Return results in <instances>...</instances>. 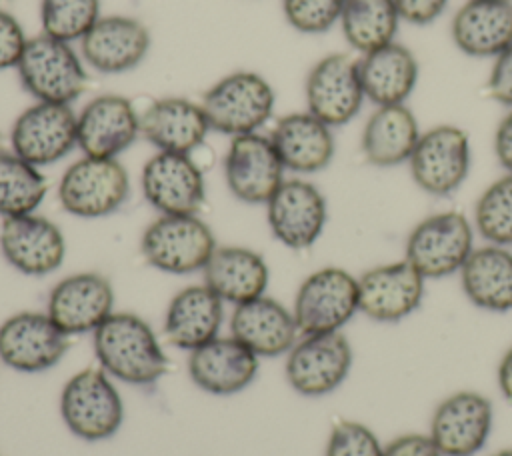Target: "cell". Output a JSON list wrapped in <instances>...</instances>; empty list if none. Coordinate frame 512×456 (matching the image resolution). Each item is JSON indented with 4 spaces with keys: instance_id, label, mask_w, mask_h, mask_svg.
<instances>
[{
    "instance_id": "25",
    "label": "cell",
    "mask_w": 512,
    "mask_h": 456,
    "mask_svg": "<svg viewBox=\"0 0 512 456\" xmlns=\"http://www.w3.org/2000/svg\"><path fill=\"white\" fill-rule=\"evenodd\" d=\"M230 336L242 342L258 358H276L288 354L300 338V330L292 310L262 294L234 306L230 316Z\"/></svg>"
},
{
    "instance_id": "39",
    "label": "cell",
    "mask_w": 512,
    "mask_h": 456,
    "mask_svg": "<svg viewBox=\"0 0 512 456\" xmlns=\"http://www.w3.org/2000/svg\"><path fill=\"white\" fill-rule=\"evenodd\" d=\"M28 38L30 36L24 32L20 20L12 12L0 8V72L10 68L16 70Z\"/></svg>"
},
{
    "instance_id": "5",
    "label": "cell",
    "mask_w": 512,
    "mask_h": 456,
    "mask_svg": "<svg viewBox=\"0 0 512 456\" xmlns=\"http://www.w3.org/2000/svg\"><path fill=\"white\" fill-rule=\"evenodd\" d=\"M60 416L80 440L112 438L124 422V400L102 368H84L70 376L60 392Z\"/></svg>"
},
{
    "instance_id": "37",
    "label": "cell",
    "mask_w": 512,
    "mask_h": 456,
    "mask_svg": "<svg viewBox=\"0 0 512 456\" xmlns=\"http://www.w3.org/2000/svg\"><path fill=\"white\" fill-rule=\"evenodd\" d=\"M346 0H282L286 22L300 34H324L336 22Z\"/></svg>"
},
{
    "instance_id": "36",
    "label": "cell",
    "mask_w": 512,
    "mask_h": 456,
    "mask_svg": "<svg viewBox=\"0 0 512 456\" xmlns=\"http://www.w3.org/2000/svg\"><path fill=\"white\" fill-rule=\"evenodd\" d=\"M100 16V0H40L42 34L62 42H80Z\"/></svg>"
},
{
    "instance_id": "7",
    "label": "cell",
    "mask_w": 512,
    "mask_h": 456,
    "mask_svg": "<svg viewBox=\"0 0 512 456\" xmlns=\"http://www.w3.org/2000/svg\"><path fill=\"white\" fill-rule=\"evenodd\" d=\"M474 250V228L456 212H436L420 220L406 238L404 260L426 280H438L462 270Z\"/></svg>"
},
{
    "instance_id": "27",
    "label": "cell",
    "mask_w": 512,
    "mask_h": 456,
    "mask_svg": "<svg viewBox=\"0 0 512 456\" xmlns=\"http://www.w3.org/2000/svg\"><path fill=\"white\" fill-rule=\"evenodd\" d=\"M268 138L272 140L284 168L296 174H314L324 170L336 152L332 128L308 110L280 116Z\"/></svg>"
},
{
    "instance_id": "16",
    "label": "cell",
    "mask_w": 512,
    "mask_h": 456,
    "mask_svg": "<svg viewBox=\"0 0 512 456\" xmlns=\"http://www.w3.org/2000/svg\"><path fill=\"white\" fill-rule=\"evenodd\" d=\"M492 426L490 398L476 390H458L432 412L428 436L442 456H474L488 442Z\"/></svg>"
},
{
    "instance_id": "21",
    "label": "cell",
    "mask_w": 512,
    "mask_h": 456,
    "mask_svg": "<svg viewBox=\"0 0 512 456\" xmlns=\"http://www.w3.org/2000/svg\"><path fill=\"white\" fill-rule=\"evenodd\" d=\"M78 44L88 68L100 74H124L144 62L152 48V36L138 18L106 14Z\"/></svg>"
},
{
    "instance_id": "45",
    "label": "cell",
    "mask_w": 512,
    "mask_h": 456,
    "mask_svg": "<svg viewBox=\"0 0 512 456\" xmlns=\"http://www.w3.org/2000/svg\"><path fill=\"white\" fill-rule=\"evenodd\" d=\"M492 456H512V448H504V450H500V452H496Z\"/></svg>"
},
{
    "instance_id": "34",
    "label": "cell",
    "mask_w": 512,
    "mask_h": 456,
    "mask_svg": "<svg viewBox=\"0 0 512 456\" xmlns=\"http://www.w3.org/2000/svg\"><path fill=\"white\" fill-rule=\"evenodd\" d=\"M48 192L46 176L12 150H0V216L14 218L40 208Z\"/></svg>"
},
{
    "instance_id": "14",
    "label": "cell",
    "mask_w": 512,
    "mask_h": 456,
    "mask_svg": "<svg viewBox=\"0 0 512 456\" xmlns=\"http://www.w3.org/2000/svg\"><path fill=\"white\" fill-rule=\"evenodd\" d=\"M304 96L306 110L330 128L348 124L360 112L366 98L358 60L344 52L320 58L306 76Z\"/></svg>"
},
{
    "instance_id": "18",
    "label": "cell",
    "mask_w": 512,
    "mask_h": 456,
    "mask_svg": "<svg viewBox=\"0 0 512 456\" xmlns=\"http://www.w3.org/2000/svg\"><path fill=\"white\" fill-rule=\"evenodd\" d=\"M0 252L16 272L24 276H48L66 258V238L56 222L32 212L2 220Z\"/></svg>"
},
{
    "instance_id": "41",
    "label": "cell",
    "mask_w": 512,
    "mask_h": 456,
    "mask_svg": "<svg viewBox=\"0 0 512 456\" xmlns=\"http://www.w3.org/2000/svg\"><path fill=\"white\" fill-rule=\"evenodd\" d=\"M400 20L410 24H430L434 22L446 8L448 0H394Z\"/></svg>"
},
{
    "instance_id": "26",
    "label": "cell",
    "mask_w": 512,
    "mask_h": 456,
    "mask_svg": "<svg viewBox=\"0 0 512 456\" xmlns=\"http://www.w3.org/2000/svg\"><path fill=\"white\" fill-rule=\"evenodd\" d=\"M224 302L204 282L178 290L166 306L164 338L178 350L192 352L218 338Z\"/></svg>"
},
{
    "instance_id": "33",
    "label": "cell",
    "mask_w": 512,
    "mask_h": 456,
    "mask_svg": "<svg viewBox=\"0 0 512 456\" xmlns=\"http://www.w3.org/2000/svg\"><path fill=\"white\" fill-rule=\"evenodd\" d=\"M398 24L394 0H346L340 14L344 38L360 54L394 42Z\"/></svg>"
},
{
    "instance_id": "2",
    "label": "cell",
    "mask_w": 512,
    "mask_h": 456,
    "mask_svg": "<svg viewBox=\"0 0 512 456\" xmlns=\"http://www.w3.org/2000/svg\"><path fill=\"white\" fill-rule=\"evenodd\" d=\"M22 88L34 102L72 104L86 90V64L70 42L46 34L30 36L16 66Z\"/></svg>"
},
{
    "instance_id": "44",
    "label": "cell",
    "mask_w": 512,
    "mask_h": 456,
    "mask_svg": "<svg viewBox=\"0 0 512 456\" xmlns=\"http://www.w3.org/2000/svg\"><path fill=\"white\" fill-rule=\"evenodd\" d=\"M496 382H498V390L500 394L512 402V346L504 352V356L498 362V370H496Z\"/></svg>"
},
{
    "instance_id": "19",
    "label": "cell",
    "mask_w": 512,
    "mask_h": 456,
    "mask_svg": "<svg viewBox=\"0 0 512 456\" xmlns=\"http://www.w3.org/2000/svg\"><path fill=\"white\" fill-rule=\"evenodd\" d=\"M426 278L408 262H388L358 276V310L384 324H394L414 314L424 298Z\"/></svg>"
},
{
    "instance_id": "22",
    "label": "cell",
    "mask_w": 512,
    "mask_h": 456,
    "mask_svg": "<svg viewBox=\"0 0 512 456\" xmlns=\"http://www.w3.org/2000/svg\"><path fill=\"white\" fill-rule=\"evenodd\" d=\"M46 312L68 336L92 334L114 312L112 282L100 272L64 276L52 286Z\"/></svg>"
},
{
    "instance_id": "1",
    "label": "cell",
    "mask_w": 512,
    "mask_h": 456,
    "mask_svg": "<svg viewBox=\"0 0 512 456\" xmlns=\"http://www.w3.org/2000/svg\"><path fill=\"white\" fill-rule=\"evenodd\" d=\"M92 344L100 368L120 382L150 386L168 370L156 332L134 312H112L92 332Z\"/></svg>"
},
{
    "instance_id": "13",
    "label": "cell",
    "mask_w": 512,
    "mask_h": 456,
    "mask_svg": "<svg viewBox=\"0 0 512 456\" xmlns=\"http://www.w3.org/2000/svg\"><path fill=\"white\" fill-rule=\"evenodd\" d=\"M264 206L272 236L290 250L314 246L328 220L324 194L304 178H286Z\"/></svg>"
},
{
    "instance_id": "15",
    "label": "cell",
    "mask_w": 512,
    "mask_h": 456,
    "mask_svg": "<svg viewBox=\"0 0 512 456\" xmlns=\"http://www.w3.org/2000/svg\"><path fill=\"white\" fill-rule=\"evenodd\" d=\"M140 188L158 214H198L206 200L204 172L192 154H152L142 166Z\"/></svg>"
},
{
    "instance_id": "10",
    "label": "cell",
    "mask_w": 512,
    "mask_h": 456,
    "mask_svg": "<svg viewBox=\"0 0 512 456\" xmlns=\"http://www.w3.org/2000/svg\"><path fill=\"white\" fill-rule=\"evenodd\" d=\"M78 148L76 112L68 104L34 102L10 128V150L42 168L66 158Z\"/></svg>"
},
{
    "instance_id": "35",
    "label": "cell",
    "mask_w": 512,
    "mask_h": 456,
    "mask_svg": "<svg viewBox=\"0 0 512 456\" xmlns=\"http://www.w3.org/2000/svg\"><path fill=\"white\" fill-rule=\"evenodd\" d=\"M474 228L496 246H512V172L494 180L476 200Z\"/></svg>"
},
{
    "instance_id": "32",
    "label": "cell",
    "mask_w": 512,
    "mask_h": 456,
    "mask_svg": "<svg viewBox=\"0 0 512 456\" xmlns=\"http://www.w3.org/2000/svg\"><path fill=\"white\" fill-rule=\"evenodd\" d=\"M458 274L462 292L474 306L488 312L512 310V252L506 246L474 248Z\"/></svg>"
},
{
    "instance_id": "23",
    "label": "cell",
    "mask_w": 512,
    "mask_h": 456,
    "mask_svg": "<svg viewBox=\"0 0 512 456\" xmlns=\"http://www.w3.org/2000/svg\"><path fill=\"white\" fill-rule=\"evenodd\" d=\"M210 132L208 118L200 102L184 96H162L140 112V138L156 152L192 154Z\"/></svg>"
},
{
    "instance_id": "8",
    "label": "cell",
    "mask_w": 512,
    "mask_h": 456,
    "mask_svg": "<svg viewBox=\"0 0 512 456\" xmlns=\"http://www.w3.org/2000/svg\"><path fill=\"white\" fill-rule=\"evenodd\" d=\"M358 312V276L340 266H324L308 274L292 304L300 336L340 332Z\"/></svg>"
},
{
    "instance_id": "9",
    "label": "cell",
    "mask_w": 512,
    "mask_h": 456,
    "mask_svg": "<svg viewBox=\"0 0 512 456\" xmlns=\"http://www.w3.org/2000/svg\"><path fill=\"white\" fill-rule=\"evenodd\" d=\"M352 360V346L342 332L302 334L286 354L284 374L296 394L320 398L340 388Z\"/></svg>"
},
{
    "instance_id": "24",
    "label": "cell",
    "mask_w": 512,
    "mask_h": 456,
    "mask_svg": "<svg viewBox=\"0 0 512 456\" xmlns=\"http://www.w3.org/2000/svg\"><path fill=\"white\" fill-rule=\"evenodd\" d=\"M258 366L260 358L234 336H218L188 352L190 380L214 396H232L248 388Z\"/></svg>"
},
{
    "instance_id": "20",
    "label": "cell",
    "mask_w": 512,
    "mask_h": 456,
    "mask_svg": "<svg viewBox=\"0 0 512 456\" xmlns=\"http://www.w3.org/2000/svg\"><path fill=\"white\" fill-rule=\"evenodd\" d=\"M78 148L84 156L118 158L140 138V112L122 94H100L76 112Z\"/></svg>"
},
{
    "instance_id": "30",
    "label": "cell",
    "mask_w": 512,
    "mask_h": 456,
    "mask_svg": "<svg viewBox=\"0 0 512 456\" xmlns=\"http://www.w3.org/2000/svg\"><path fill=\"white\" fill-rule=\"evenodd\" d=\"M358 72L364 96L370 102L376 106L404 104L418 82V60L408 46L394 40L362 54Z\"/></svg>"
},
{
    "instance_id": "17",
    "label": "cell",
    "mask_w": 512,
    "mask_h": 456,
    "mask_svg": "<svg viewBox=\"0 0 512 456\" xmlns=\"http://www.w3.org/2000/svg\"><path fill=\"white\" fill-rule=\"evenodd\" d=\"M284 164L272 140L260 132L234 136L224 154V180L244 204H266L284 178Z\"/></svg>"
},
{
    "instance_id": "38",
    "label": "cell",
    "mask_w": 512,
    "mask_h": 456,
    "mask_svg": "<svg viewBox=\"0 0 512 456\" xmlns=\"http://www.w3.org/2000/svg\"><path fill=\"white\" fill-rule=\"evenodd\" d=\"M384 446L380 438L362 422H336L328 434L324 456H382Z\"/></svg>"
},
{
    "instance_id": "29",
    "label": "cell",
    "mask_w": 512,
    "mask_h": 456,
    "mask_svg": "<svg viewBox=\"0 0 512 456\" xmlns=\"http://www.w3.org/2000/svg\"><path fill=\"white\" fill-rule=\"evenodd\" d=\"M452 40L468 56L496 58L512 44V0H468L452 18Z\"/></svg>"
},
{
    "instance_id": "42",
    "label": "cell",
    "mask_w": 512,
    "mask_h": 456,
    "mask_svg": "<svg viewBox=\"0 0 512 456\" xmlns=\"http://www.w3.org/2000/svg\"><path fill=\"white\" fill-rule=\"evenodd\" d=\"M382 456H442L428 434H402L384 446Z\"/></svg>"
},
{
    "instance_id": "4",
    "label": "cell",
    "mask_w": 512,
    "mask_h": 456,
    "mask_svg": "<svg viewBox=\"0 0 512 456\" xmlns=\"http://www.w3.org/2000/svg\"><path fill=\"white\" fill-rule=\"evenodd\" d=\"M216 246L212 228L198 214H160L140 236L146 264L174 276L202 272Z\"/></svg>"
},
{
    "instance_id": "40",
    "label": "cell",
    "mask_w": 512,
    "mask_h": 456,
    "mask_svg": "<svg viewBox=\"0 0 512 456\" xmlns=\"http://www.w3.org/2000/svg\"><path fill=\"white\" fill-rule=\"evenodd\" d=\"M488 94L498 104L512 108V44L494 58L488 76Z\"/></svg>"
},
{
    "instance_id": "11",
    "label": "cell",
    "mask_w": 512,
    "mask_h": 456,
    "mask_svg": "<svg viewBox=\"0 0 512 456\" xmlns=\"http://www.w3.org/2000/svg\"><path fill=\"white\" fill-rule=\"evenodd\" d=\"M408 166L420 190L432 196H448L468 176L470 138L458 126H434L420 134Z\"/></svg>"
},
{
    "instance_id": "31",
    "label": "cell",
    "mask_w": 512,
    "mask_h": 456,
    "mask_svg": "<svg viewBox=\"0 0 512 456\" xmlns=\"http://www.w3.org/2000/svg\"><path fill=\"white\" fill-rule=\"evenodd\" d=\"M420 134L418 120L406 104L376 106L364 124L360 148L368 164L392 168L410 160Z\"/></svg>"
},
{
    "instance_id": "12",
    "label": "cell",
    "mask_w": 512,
    "mask_h": 456,
    "mask_svg": "<svg viewBox=\"0 0 512 456\" xmlns=\"http://www.w3.org/2000/svg\"><path fill=\"white\" fill-rule=\"evenodd\" d=\"M68 340L48 312H16L0 324V362L16 372L38 374L64 358Z\"/></svg>"
},
{
    "instance_id": "3",
    "label": "cell",
    "mask_w": 512,
    "mask_h": 456,
    "mask_svg": "<svg viewBox=\"0 0 512 456\" xmlns=\"http://www.w3.org/2000/svg\"><path fill=\"white\" fill-rule=\"evenodd\" d=\"M210 130L230 138L260 132L272 118L276 94L272 84L254 70H236L216 80L200 100Z\"/></svg>"
},
{
    "instance_id": "28",
    "label": "cell",
    "mask_w": 512,
    "mask_h": 456,
    "mask_svg": "<svg viewBox=\"0 0 512 456\" xmlns=\"http://www.w3.org/2000/svg\"><path fill=\"white\" fill-rule=\"evenodd\" d=\"M204 284L226 304H244L266 294L270 268L264 256L248 246H216L202 270Z\"/></svg>"
},
{
    "instance_id": "43",
    "label": "cell",
    "mask_w": 512,
    "mask_h": 456,
    "mask_svg": "<svg viewBox=\"0 0 512 456\" xmlns=\"http://www.w3.org/2000/svg\"><path fill=\"white\" fill-rule=\"evenodd\" d=\"M494 154L506 172H512V108L500 120L494 134Z\"/></svg>"
},
{
    "instance_id": "6",
    "label": "cell",
    "mask_w": 512,
    "mask_h": 456,
    "mask_svg": "<svg viewBox=\"0 0 512 456\" xmlns=\"http://www.w3.org/2000/svg\"><path fill=\"white\" fill-rule=\"evenodd\" d=\"M130 196V174L118 158L82 156L58 182V202L64 212L96 220L118 212Z\"/></svg>"
}]
</instances>
